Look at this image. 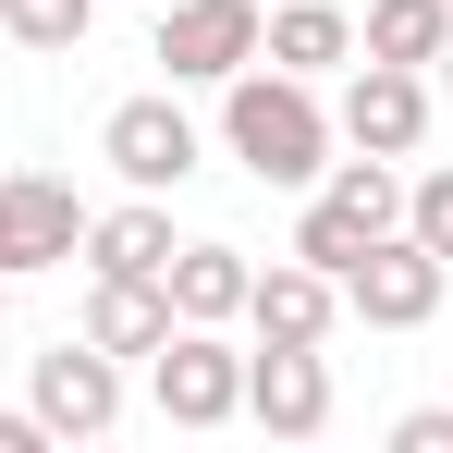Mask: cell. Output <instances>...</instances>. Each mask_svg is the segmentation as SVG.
Instances as JSON below:
<instances>
[{
    "instance_id": "cell-1",
    "label": "cell",
    "mask_w": 453,
    "mask_h": 453,
    "mask_svg": "<svg viewBox=\"0 0 453 453\" xmlns=\"http://www.w3.org/2000/svg\"><path fill=\"white\" fill-rule=\"evenodd\" d=\"M221 148H233V172L245 184H282V196H306L319 172H331V98L306 74H282V62H245V74L221 86Z\"/></svg>"
},
{
    "instance_id": "cell-2",
    "label": "cell",
    "mask_w": 453,
    "mask_h": 453,
    "mask_svg": "<svg viewBox=\"0 0 453 453\" xmlns=\"http://www.w3.org/2000/svg\"><path fill=\"white\" fill-rule=\"evenodd\" d=\"M380 233H404V172L356 148V159H331V172L306 184V209H295V245H282V257H306V270H331V282H343V270L368 257Z\"/></svg>"
},
{
    "instance_id": "cell-3",
    "label": "cell",
    "mask_w": 453,
    "mask_h": 453,
    "mask_svg": "<svg viewBox=\"0 0 453 453\" xmlns=\"http://www.w3.org/2000/svg\"><path fill=\"white\" fill-rule=\"evenodd\" d=\"M441 295H453V257H429L417 233H380L368 257L343 270V319H356V331H429Z\"/></svg>"
},
{
    "instance_id": "cell-4",
    "label": "cell",
    "mask_w": 453,
    "mask_h": 453,
    "mask_svg": "<svg viewBox=\"0 0 453 453\" xmlns=\"http://www.w3.org/2000/svg\"><path fill=\"white\" fill-rule=\"evenodd\" d=\"M429 111H441V86L417 74V62H356L343 98H331V135L368 148V159H417L429 148Z\"/></svg>"
},
{
    "instance_id": "cell-5",
    "label": "cell",
    "mask_w": 453,
    "mask_h": 453,
    "mask_svg": "<svg viewBox=\"0 0 453 453\" xmlns=\"http://www.w3.org/2000/svg\"><path fill=\"white\" fill-rule=\"evenodd\" d=\"M148 404L172 417V429H233V417H245V356H233L221 331L172 319V343L148 356Z\"/></svg>"
},
{
    "instance_id": "cell-6",
    "label": "cell",
    "mask_w": 453,
    "mask_h": 453,
    "mask_svg": "<svg viewBox=\"0 0 453 453\" xmlns=\"http://www.w3.org/2000/svg\"><path fill=\"white\" fill-rule=\"evenodd\" d=\"M74 257H86V196L62 172H0V282L74 270Z\"/></svg>"
},
{
    "instance_id": "cell-7",
    "label": "cell",
    "mask_w": 453,
    "mask_h": 453,
    "mask_svg": "<svg viewBox=\"0 0 453 453\" xmlns=\"http://www.w3.org/2000/svg\"><path fill=\"white\" fill-rule=\"evenodd\" d=\"M25 404H37L50 441H111V429H123V356H98L86 331H62V343L37 356V380H25Z\"/></svg>"
},
{
    "instance_id": "cell-8",
    "label": "cell",
    "mask_w": 453,
    "mask_h": 453,
    "mask_svg": "<svg viewBox=\"0 0 453 453\" xmlns=\"http://www.w3.org/2000/svg\"><path fill=\"white\" fill-rule=\"evenodd\" d=\"M98 159L123 172V196H184L196 184V123H184V98L159 86V98H123L111 123H98Z\"/></svg>"
},
{
    "instance_id": "cell-9",
    "label": "cell",
    "mask_w": 453,
    "mask_h": 453,
    "mask_svg": "<svg viewBox=\"0 0 453 453\" xmlns=\"http://www.w3.org/2000/svg\"><path fill=\"white\" fill-rule=\"evenodd\" d=\"M159 62H172V86H233L257 62V0H172L159 12Z\"/></svg>"
},
{
    "instance_id": "cell-10",
    "label": "cell",
    "mask_w": 453,
    "mask_h": 453,
    "mask_svg": "<svg viewBox=\"0 0 453 453\" xmlns=\"http://www.w3.org/2000/svg\"><path fill=\"white\" fill-rule=\"evenodd\" d=\"M245 417L270 441H319L331 429V356L319 343H257L245 356Z\"/></svg>"
},
{
    "instance_id": "cell-11",
    "label": "cell",
    "mask_w": 453,
    "mask_h": 453,
    "mask_svg": "<svg viewBox=\"0 0 453 453\" xmlns=\"http://www.w3.org/2000/svg\"><path fill=\"white\" fill-rule=\"evenodd\" d=\"M245 331H257V343H331V331H343V282L306 270V257H270V270L245 282Z\"/></svg>"
},
{
    "instance_id": "cell-12",
    "label": "cell",
    "mask_w": 453,
    "mask_h": 453,
    "mask_svg": "<svg viewBox=\"0 0 453 453\" xmlns=\"http://www.w3.org/2000/svg\"><path fill=\"white\" fill-rule=\"evenodd\" d=\"M98 356H159L172 343V282L148 270H86V319H74Z\"/></svg>"
},
{
    "instance_id": "cell-13",
    "label": "cell",
    "mask_w": 453,
    "mask_h": 453,
    "mask_svg": "<svg viewBox=\"0 0 453 453\" xmlns=\"http://www.w3.org/2000/svg\"><path fill=\"white\" fill-rule=\"evenodd\" d=\"M257 62H282V74H343V62H356V12H343V0H270V12H257Z\"/></svg>"
},
{
    "instance_id": "cell-14",
    "label": "cell",
    "mask_w": 453,
    "mask_h": 453,
    "mask_svg": "<svg viewBox=\"0 0 453 453\" xmlns=\"http://www.w3.org/2000/svg\"><path fill=\"white\" fill-rule=\"evenodd\" d=\"M159 282H172V319L221 331V319H245V282H257V257L209 233V245H172V270H159Z\"/></svg>"
},
{
    "instance_id": "cell-15",
    "label": "cell",
    "mask_w": 453,
    "mask_h": 453,
    "mask_svg": "<svg viewBox=\"0 0 453 453\" xmlns=\"http://www.w3.org/2000/svg\"><path fill=\"white\" fill-rule=\"evenodd\" d=\"M172 245H184V233H172V209H159V196H123V209H86V270H172Z\"/></svg>"
},
{
    "instance_id": "cell-16",
    "label": "cell",
    "mask_w": 453,
    "mask_h": 453,
    "mask_svg": "<svg viewBox=\"0 0 453 453\" xmlns=\"http://www.w3.org/2000/svg\"><path fill=\"white\" fill-rule=\"evenodd\" d=\"M441 25H453V0H368V12H356V62H417V74H429Z\"/></svg>"
},
{
    "instance_id": "cell-17",
    "label": "cell",
    "mask_w": 453,
    "mask_h": 453,
    "mask_svg": "<svg viewBox=\"0 0 453 453\" xmlns=\"http://www.w3.org/2000/svg\"><path fill=\"white\" fill-rule=\"evenodd\" d=\"M98 12H111V0H0V25H12V50H37V62H74Z\"/></svg>"
},
{
    "instance_id": "cell-18",
    "label": "cell",
    "mask_w": 453,
    "mask_h": 453,
    "mask_svg": "<svg viewBox=\"0 0 453 453\" xmlns=\"http://www.w3.org/2000/svg\"><path fill=\"white\" fill-rule=\"evenodd\" d=\"M404 233H417L429 257H453V159H429V172L404 184Z\"/></svg>"
},
{
    "instance_id": "cell-19",
    "label": "cell",
    "mask_w": 453,
    "mask_h": 453,
    "mask_svg": "<svg viewBox=\"0 0 453 453\" xmlns=\"http://www.w3.org/2000/svg\"><path fill=\"white\" fill-rule=\"evenodd\" d=\"M392 453H453V404H417V417H392Z\"/></svg>"
},
{
    "instance_id": "cell-20",
    "label": "cell",
    "mask_w": 453,
    "mask_h": 453,
    "mask_svg": "<svg viewBox=\"0 0 453 453\" xmlns=\"http://www.w3.org/2000/svg\"><path fill=\"white\" fill-rule=\"evenodd\" d=\"M429 86H441V98H453V25H441V50H429Z\"/></svg>"
},
{
    "instance_id": "cell-21",
    "label": "cell",
    "mask_w": 453,
    "mask_h": 453,
    "mask_svg": "<svg viewBox=\"0 0 453 453\" xmlns=\"http://www.w3.org/2000/svg\"><path fill=\"white\" fill-rule=\"evenodd\" d=\"M0 319H12V282H0Z\"/></svg>"
}]
</instances>
